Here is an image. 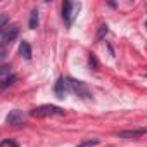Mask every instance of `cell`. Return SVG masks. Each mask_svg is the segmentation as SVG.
I'll use <instances>...</instances> for the list:
<instances>
[{
    "instance_id": "7a4b0ae2",
    "label": "cell",
    "mask_w": 147,
    "mask_h": 147,
    "mask_svg": "<svg viewBox=\"0 0 147 147\" xmlns=\"http://www.w3.org/2000/svg\"><path fill=\"white\" fill-rule=\"evenodd\" d=\"M33 118H47V116H62L64 114V109L57 107V106H52V104H43V106H38L35 107L31 113H30Z\"/></svg>"
},
{
    "instance_id": "5bb4252c",
    "label": "cell",
    "mask_w": 147,
    "mask_h": 147,
    "mask_svg": "<svg viewBox=\"0 0 147 147\" xmlns=\"http://www.w3.org/2000/svg\"><path fill=\"white\" fill-rule=\"evenodd\" d=\"M11 75V64H0V76Z\"/></svg>"
},
{
    "instance_id": "9c48e42d",
    "label": "cell",
    "mask_w": 147,
    "mask_h": 147,
    "mask_svg": "<svg viewBox=\"0 0 147 147\" xmlns=\"http://www.w3.org/2000/svg\"><path fill=\"white\" fill-rule=\"evenodd\" d=\"M16 76L14 75H9V78H5V80H2L0 82V90H5V88H9V87H12L14 83H16Z\"/></svg>"
},
{
    "instance_id": "7c38bea8",
    "label": "cell",
    "mask_w": 147,
    "mask_h": 147,
    "mask_svg": "<svg viewBox=\"0 0 147 147\" xmlns=\"http://www.w3.org/2000/svg\"><path fill=\"white\" fill-rule=\"evenodd\" d=\"M99 144V138H88V140H85V142H82L80 145H76V147H95Z\"/></svg>"
},
{
    "instance_id": "ba28073f",
    "label": "cell",
    "mask_w": 147,
    "mask_h": 147,
    "mask_svg": "<svg viewBox=\"0 0 147 147\" xmlns=\"http://www.w3.org/2000/svg\"><path fill=\"white\" fill-rule=\"evenodd\" d=\"M19 54H21L26 61L31 59V47H30L28 42H21V45H19Z\"/></svg>"
},
{
    "instance_id": "277c9868",
    "label": "cell",
    "mask_w": 147,
    "mask_h": 147,
    "mask_svg": "<svg viewBox=\"0 0 147 147\" xmlns=\"http://www.w3.org/2000/svg\"><path fill=\"white\" fill-rule=\"evenodd\" d=\"M24 119H26V116H24V113H23V111H19V109L11 111V113L7 114V118H5L7 125H11V126H19V125H24Z\"/></svg>"
},
{
    "instance_id": "5b68a950",
    "label": "cell",
    "mask_w": 147,
    "mask_h": 147,
    "mask_svg": "<svg viewBox=\"0 0 147 147\" xmlns=\"http://www.w3.org/2000/svg\"><path fill=\"white\" fill-rule=\"evenodd\" d=\"M18 35H19V28H18V26H7V28L4 30V33H2V42H4V45L14 42V40L18 38Z\"/></svg>"
},
{
    "instance_id": "9a60e30c",
    "label": "cell",
    "mask_w": 147,
    "mask_h": 147,
    "mask_svg": "<svg viewBox=\"0 0 147 147\" xmlns=\"http://www.w3.org/2000/svg\"><path fill=\"white\" fill-rule=\"evenodd\" d=\"M0 147H19V145L12 140H4V142H0Z\"/></svg>"
},
{
    "instance_id": "8fae6325",
    "label": "cell",
    "mask_w": 147,
    "mask_h": 147,
    "mask_svg": "<svg viewBox=\"0 0 147 147\" xmlns=\"http://www.w3.org/2000/svg\"><path fill=\"white\" fill-rule=\"evenodd\" d=\"M9 26V16L7 14H0V33H4V30Z\"/></svg>"
},
{
    "instance_id": "30bf717a",
    "label": "cell",
    "mask_w": 147,
    "mask_h": 147,
    "mask_svg": "<svg viewBox=\"0 0 147 147\" xmlns=\"http://www.w3.org/2000/svg\"><path fill=\"white\" fill-rule=\"evenodd\" d=\"M36 26H38V11L33 9L30 14V30H35Z\"/></svg>"
},
{
    "instance_id": "8992f818",
    "label": "cell",
    "mask_w": 147,
    "mask_h": 147,
    "mask_svg": "<svg viewBox=\"0 0 147 147\" xmlns=\"http://www.w3.org/2000/svg\"><path fill=\"white\" fill-rule=\"evenodd\" d=\"M116 135H118L119 138L133 140V138H138V137L145 135V128H138V130H125V131H118Z\"/></svg>"
},
{
    "instance_id": "3957f363",
    "label": "cell",
    "mask_w": 147,
    "mask_h": 147,
    "mask_svg": "<svg viewBox=\"0 0 147 147\" xmlns=\"http://www.w3.org/2000/svg\"><path fill=\"white\" fill-rule=\"evenodd\" d=\"M82 5L80 4H75V2H64L62 4V19L67 26L73 24V21H75V18L78 16Z\"/></svg>"
},
{
    "instance_id": "2e32d148",
    "label": "cell",
    "mask_w": 147,
    "mask_h": 147,
    "mask_svg": "<svg viewBox=\"0 0 147 147\" xmlns=\"http://www.w3.org/2000/svg\"><path fill=\"white\" fill-rule=\"evenodd\" d=\"M5 55H7V47H5L4 43H0V59L5 57Z\"/></svg>"
},
{
    "instance_id": "4fadbf2b",
    "label": "cell",
    "mask_w": 147,
    "mask_h": 147,
    "mask_svg": "<svg viewBox=\"0 0 147 147\" xmlns=\"http://www.w3.org/2000/svg\"><path fill=\"white\" fill-rule=\"evenodd\" d=\"M106 35H107V24L99 26V31H97V40H102Z\"/></svg>"
},
{
    "instance_id": "6da1fadb",
    "label": "cell",
    "mask_w": 147,
    "mask_h": 147,
    "mask_svg": "<svg viewBox=\"0 0 147 147\" xmlns=\"http://www.w3.org/2000/svg\"><path fill=\"white\" fill-rule=\"evenodd\" d=\"M64 85H66V90L73 92L75 95H78L80 99H92V90L87 87V83H83V82H80V80L66 78V80H64Z\"/></svg>"
},
{
    "instance_id": "52a82bcc",
    "label": "cell",
    "mask_w": 147,
    "mask_h": 147,
    "mask_svg": "<svg viewBox=\"0 0 147 147\" xmlns=\"http://www.w3.org/2000/svg\"><path fill=\"white\" fill-rule=\"evenodd\" d=\"M54 92H55L57 99H64V95H66V85H64V78H59V80L55 82Z\"/></svg>"
}]
</instances>
